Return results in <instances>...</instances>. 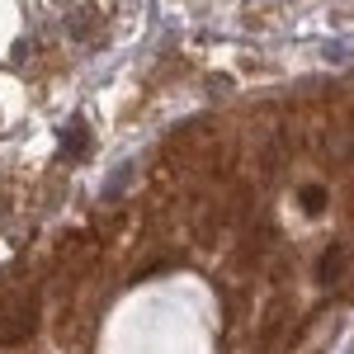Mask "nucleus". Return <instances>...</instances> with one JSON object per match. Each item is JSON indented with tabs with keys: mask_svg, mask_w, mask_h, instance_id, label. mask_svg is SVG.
<instances>
[{
	"mask_svg": "<svg viewBox=\"0 0 354 354\" xmlns=\"http://www.w3.org/2000/svg\"><path fill=\"white\" fill-rule=\"evenodd\" d=\"M335 274H340V250H330L326 260H322V279H326V283L335 279Z\"/></svg>",
	"mask_w": 354,
	"mask_h": 354,
	"instance_id": "obj_1",
	"label": "nucleus"
}]
</instances>
